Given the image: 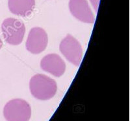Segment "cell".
<instances>
[{"label": "cell", "mask_w": 130, "mask_h": 121, "mask_svg": "<svg viewBox=\"0 0 130 121\" xmlns=\"http://www.w3.org/2000/svg\"><path fill=\"white\" fill-rule=\"evenodd\" d=\"M29 89L31 94L40 101H47L53 98L57 91L55 80L44 75L37 74L31 78Z\"/></svg>", "instance_id": "6da1fadb"}, {"label": "cell", "mask_w": 130, "mask_h": 121, "mask_svg": "<svg viewBox=\"0 0 130 121\" xmlns=\"http://www.w3.org/2000/svg\"><path fill=\"white\" fill-rule=\"evenodd\" d=\"M2 31L5 42L12 45H20L25 36V27L24 23L17 19L9 18L2 24Z\"/></svg>", "instance_id": "7a4b0ae2"}, {"label": "cell", "mask_w": 130, "mask_h": 121, "mask_svg": "<svg viewBox=\"0 0 130 121\" xmlns=\"http://www.w3.org/2000/svg\"><path fill=\"white\" fill-rule=\"evenodd\" d=\"M3 115L7 120H29L31 117V108L29 104L23 99H15L5 106Z\"/></svg>", "instance_id": "3957f363"}, {"label": "cell", "mask_w": 130, "mask_h": 121, "mask_svg": "<svg viewBox=\"0 0 130 121\" xmlns=\"http://www.w3.org/2000/svg\"><path fill=\"white\" fill-rule=\"evenodd\" d=\"M59 49L67 60L75 66H79L83 57V49L80 43L70 34L61 41Z\"/></svg>", "instance_id": "277c9868"}, {"label": "cell", "mask_w": 130, "mask_h": 121, "mask_svg": "<svg viewBox=\"0 0 130 121\" xmlns=\"http://www.w3.org/2000/svg\"><path fill=\"white\" fill-rule=\"evenodd\" d=\"M48 37L46 31L40 27H33L29 33L25 47L31 53L37 55L46 49Z\"/></svg>", "instance_id": "5b68a950"}, {"label": "cell", "mask_w": 130, "mask_h": 121, "mask_svg": "<svg viewBox=\"0 0 130 121\" xmlns=\"http://www.w3.org/2000/svg\"><path fill=\"white\" fill-rule=\"evenodd\" d=\"M69 9L78 20L87 23H94V16L87 0H70Z\"/></svg>", "instance_id": "8992f818"}, {"label": "cell", "mask_w": 130, "mask_h": 121, "mask_svg": "<svg viewBox=\"0 0 130 121\" xmlns=\"http://www.w3.org/2000/svg\"><path fill=\"white\" fill-rule=\"evenodd\" d=\"M42 69L56 77H60L64 73L66 64L60 56L57 54H50L43 58L40 62Z\"/></svg>", "instance_id": "52a82bcc"}, {"label": "cell", "mask_w": 130, "mask_h": 121, "mask_svg": "<svg viewBox=\"0 0 130 121\" xmlns=\"http://www.w3.org/2000/svg\"><path fill=\"white\" fill-rule=\"evenodd\" d=\"M35 6V0H9L8 7L12 14L19 16H29Z\"/></svg>", "instance_id": "ba28073f"}, {"label": "cell", "mask_w": 130, "mask_h": 121, "mask_svg": "<svg viewBox=\"0 0 130 121\" xmlns=\"http://www.w3.org/2000/svg\"><path fill=\"white\" fill-rule=\"evenodd\" d=\"M99 1L100 0H90V2L94 5V7L95 10L96 11L98 10V4H99Z\"/></svg>", "instance_id": "9c48e42d"}, {"label": "cell", "mask_w": 130, "mask_h": 121, "mask_svg": "<svg viewBox=\"0 0 130 121\" xmlns=\"http://www.w3.org/2000/svg\"><path fill=\"white\" fill-rule=\"evenodd\" d=\"M2 46H3V42H2V39H1V38H0V49H2Z\"/></svg>", "instance_id": "30bf717a"}]
</instances>
